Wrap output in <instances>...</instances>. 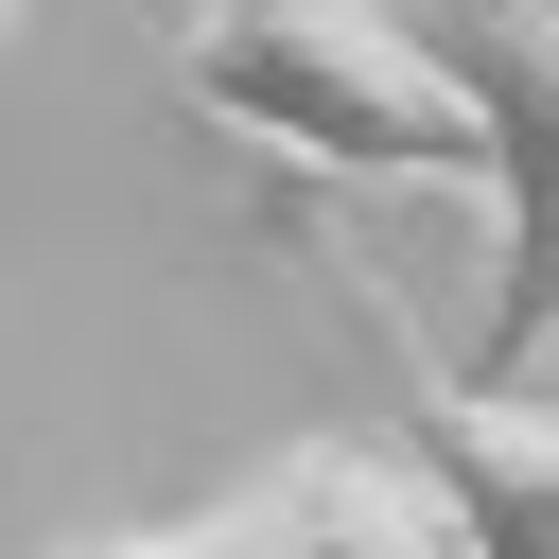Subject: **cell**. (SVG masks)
<instances>
[{
	"instance_id": "obj_1",
	"label": "cell",
	"mask_w": 559,
	"mask_h": 559,
	"mask_svg": "<svg viewBox=\"0 0 559 559\" xmlns=\"http://www.w3.org/2000/svg\"><path fill=\"white\" fill-rule=\"evenodd\" d=\"M157 52L280 175H349V192H454L472 175V105L384 0H157Z\"/></svg>"
},
{
	"instance_id": "obj_2",
	"label": "cell",
	"mask_w": 559,
	"mask_h": 559,
	"mask_svg": "<svg viewBox=\"0 0 559 559\" xmlns=\"http://www.w3.org/2000/svg\"><path fill=\"white\" fill-rule=\"evenodd\" d=\"M454 105H472V192H489V349L472 384H542V332H559V52H542V0H472L437 35Z\"/></svg>"
},
{
	"instance_id": "obj_3",
	"label": "cell",
	"mask_w": 559,
	"mask_h": 559,
	"mask_svg": "<svg viewBox=\"0 0 559 559\" xmlns=\"http://www.w3.org/2000/svg\"><path fill=\"white\" fill-rule=\"evenodd\" d=\"M52 559H454V524H437V489H419L402 454L314 437V454H280V472H245L227 507L157 524V542H52Z\"/></svg>"
},
{
	"instance_id": "obj_4",
	"label": "cell",
	"mask_w": 559,
	"mask_h": 559,
	"mask_svg": "<svg viewBox=\"0 0 559 559\" xmlns=\"http://www.w3.org/2000/svg\"><path fill=\"white\" fill-rule=\"evenodd\" d=\"M542 454H559L542 384H472L419 419V489H437L454 559H542Z\"/></svg>"
},
{
	"instance_id": "obj_5",
	"label": "cell",
	"mask_w": 559,
	"mask_h": 559,
	"mask_svg": "<svg viewBox=\"0 0 559 559\" xmlns=\"http://www.w3.org/2000/svg\"><path fill=\"white\" fill-rule=\"evenodd\" d=\"M0 17H17V0H0Z\"/></svg>"
}]
</instances>
